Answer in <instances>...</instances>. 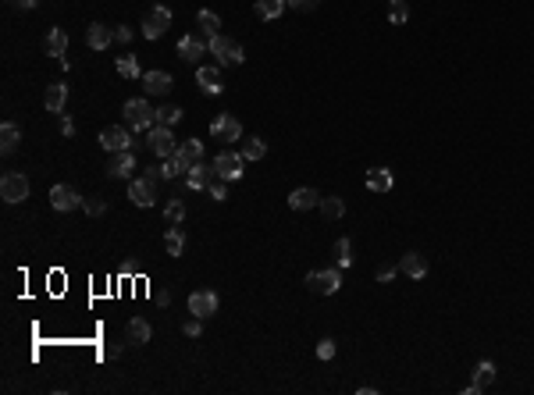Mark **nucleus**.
Here are the masks:
<instances>
[{"label": "nucleus", "instance_id": "nucleus-1", "mask_svg": "<svg viewBox=\"0 0 534 395\" xmlns=\"http://www.w3.org/2000/svg\"><path fill=\"white\" fill-rule=\"evenodd\" d=\"M121 114H125L129 129H136V132H150V129L157 125V111H153L146 100H125Z\"/></svg>", "mask_w": 534, "mask_h": 395}, {"label": "nucleus", "instance_id": "nucleus-2", "mask_svg": "<svg viewBox=\"0 0 534 395\" xmlns=\"http://www.w3.org/2000/svg\"><path fill=\"white\" fill-rule=\"evenodd\" d=\"M207 47H210V54L217 58V68H235V65H242V47L235 43V40H228V36H210L207 40Z\"/></svg>", "mask_w": 534, "mask_h": 395}, {"label": "nucleus", "instance_id": "nucleus-3", "mask_svg": "<svg viewBox=\"0 0 534 395\" xmlns=\"http://www.w3.org/2000/svg\"><path fill=\"white\" fill-rule=\"evenodd\" d=\"M210 168H214V178L239 182V178H242V168H246V157H242V153H231V150H221Z\"/></svg>", "mask_w": 534, "mask_h": 395}, {"label": "nucleus", "instance_id": "nucleus-4", "mask_svg": "<svg viewBox=\"0 0 534 395\" xmlns=\"http://www.w3.org/2000/svg\"><path fill=\"white\" fill-rule=\"evenodd\" d=\"M307 288H310L314 296H335V292L342 288V274H339V267L310 271V274H307Z\"/></svg>", "mask_w": 534, "mask_h": 395}, {"label": "nucleus", "instance_id": "nucleus-5", "mask_svg": "<svg viewBox=\"0 0 534 395\" xmlns=\"http://www.w3.org/2000/svg\"><path fill=\"white\" fill-rule=\"evenodd\" d=\"M0 200L4 203H22L29 200V178L22 171H8L4 178H0Z\"/></svg>", "mask_w": 534, "mask_h": 395}, {"label": "nucleus", "instance_id": "nucleus-6", "mask_svg": "<svg viewBox=\"0 0 534 395\" xmlns=\"http://www.w3.org/2000/svg\"><path fill=\"white\" fill-rule=\"evenodd\" d=\"M168 29H171V11H168L164 4H157V8H150V11L143 15V36H146V40H160Z\"/></svg>", "mask_w": 534, "mask_h": 395}, {"label": "nucleus", "instance_id": "nucleus-7", "mask_svg": "<svg viewBox=\"0 0 534 395\" xmlns=\"http://www.w3.org/2000/svg\"><path fill=\"white\" fill-rule=\"evenodd\" d=\"M129 200L136 203V207H153L157 203V178H150V175H139V178H132L129 182Z\"/></svg>", "mask_w": 534, "mask_h": 395}, {"label": "nucleus", "instance_id": "nucleus-8", "mask_svg": "<svg viewBox=\"0 0 534 395\" xmlns=\"http://www.w3.org/2000/svg\"><path fill=\"white\" fill-rule=\"evenodd\" d=\"M146 146H150V153H157L160 161L171 157V153L178 150V143H175V136H171L168 125H153V129L146 132Z\"/></svg>", "mask_w": 534, "mask_h": 395}, {"label": "nucleus", "instance_id": "nucleus-9", "mask_svg": "<svg viewBox=\"0 0 534 395\" xmlns=\"http://www.w3.org/2000/svg\"><path fill=\"white\" fill-rule=\"evenodd\" d=\"M100 146H104L107 153L132 150V132H129V129H121V125H107V129L100 132Z\"/></svg>", "mask_w": 534, "mask_h": 395}, {"label": "nucleus", "instance_id": "nucleus-10", "mask_svg": "<svg viewBox=\"0 0 534 395\" xmlns=\"http://www.w3.org/2000/svg\"><path fill=\"white\" fill-rule=\"evenodd\" d=\"M217 306H221V299H217V292H210V288H200V292H192L189 296V313L192 317H214L217 313Z\"/></svg>", "mask_w": 534, "mask_h": 395}, {"label": "nucleus", "instance_id": "nucleus-11", "mask_svg": "<svg viewBox=\"0 0 534 395\" xmlns=\"http://www.w3.org/2000/svg\"><path fill=\"white\" fill-rule=\"evenodd\" d=\"M210 136L221 139V143H235V139L242 136V125H239L235 114H217V118L210 121Z\"/></svg>", "mask_w": 534, "mask_h": 395}, {"label": "nucleus", "instance_id": "nucleus-12", "mask_svg": "<svg viewBox=\"0 0 534 395\" xmlns=\"http://www.w3.org/2000/svg\"><path fill=\"white\" fill-rule=\"evenodd\" d=\"M107 175L111 178H136V153L132 150L107 153Z\"/></svg>", "mask_w": 534, "mask_h": 395}, {"label": "nucleus", "instance_id": "nucleus-13", "mask_svg": "<svg viewBox=\"0 0 534 395\" xmlns=\"http://www.w3.org/2000/svg\"><path fill=\"white\" fill-rule=\"evenodd\" d=\"M207 50H210V47H207V36H182V40H178V58L189 61V65H196Z\"/></svg>", "mask_w": 534, "mask_h": 395}, {"label": "nucleus", "instance_id": "nucleus-14", "mask_svg": "<svg viewBox=\"0 0 534 395\" xmlns=\"http://www.w3.org/2000/svg\"><path fill=\"white\" fill-rule=\"evenodd\" d=\"M196 86H200L203 93H210V97H217V93L224 90V75H221V68H210V65H203V68H196Z\"/></svg>", "mask_w": 534, "mask_h": 395}, {"label": "nucleus", "instance_id": "nucleus-15", "mask_svg": "<svg viewBox=\"0 0 534 395\" xmlns=\"http://www.w3.org/2000/svg\"><path fill=\"white\" fill-rule=\"evenodd\" d=\"M171 86H175V79H171L168 72H160V68H153V72H143V90H146V93H153V97H164V93H171Z\"/></svg>", "mask_w": 534, "mask_h": 395}, {"label": "nucleus", "instance_id": "nucleus-16", "mask_svg": "<svg viewBox=\"0 0 534 395\" xmlns=\"http://www.w3.org/2000/svg\"><path fill=\"white\" fill-rule=\"evenodd\" d=\"M82 200H79V193L72 189V185H54L50 189V207L54 210H61V214H68V210H75Z\"/></svg>", "mask_w": 534, "mask_h": 395}, {"label": "nucleus", "instance_id": "nucleus-17", "mask_svg": "<svg viewBox=\"0 0 534 395\" xmlns=\"http://www.w3.org/2000/svg\"><path fill=\"white\" fill-rule=\"evenodd\" d=\"M399 271H403L406 278L420 281V278H427V256H424V253H417V249H410V253H403V264H399Z\"/></svg>", "mask_w": 534, "mask_h": 395}, {"label": "nucleus", "instance_id": "nucleus-18", "mask_svg": "<svg viewBox=\"0 0 534 395\" xmlns=\"http://www.w3.org/2000/svg\"><path fill=\"white\" fill-rule=\"evenodd\" d=\"M214 182V168H207L203 161H196L189 171H185V185L192 189V193H200V189H207Z\"/></svg>", "mask_w": 534, "mask_h": 395}, {"label": "nucleus", "instance_id": "nucleus-19", "mask_svg": "<svg viewBox=\"0 0 534 395\" xmlns=\"http://www.w3.org/2000/svg\"><path fill=\"white\" fill-rule=\"evenodd\" d=\"M364 182H367V189H371V193H392L396 175H392L388 168H371V171L364 175Z\"/></svg>", "mask_w": 534, "mask_h": 395}, {"label": "nucleus", "instance_id": "nucleus-20", "mask_svg": "<svg viewBox=\"0 0 534 395\" xmlns=\"http://www.w3.org/2000/svg\"><path fill=\"white\" fill-rule=\"evenodd\" d=\"M289 207H293V210H314V207H321V193L310 189V185L293 189V193H289Z\"/></svg>", "mask_w": 534, "mask_h": 395}, {"label": "nucleus", "instance_id": "nucleus-21", "mask_svg": "<svg viewBox=\"0 0 534 395\" xmlns=\"http://www.w3.org/2000/svg\"><path fill=\"white\" fill-rule=\"evenodd\" d=\"M86 43H89L93 50H107V47L114 43V29H107L104 22H93V26L86 29Z\"/></svg>", "mask_w": 534, "mask_h": 395}, {"label": "nucleus", "instance_id": "nucleus-22", "mask_svg": "<svg viewBox=\"0 0 534 395\" xmlns=\"http://www.w3.org/2000/svg\"><path fill=\"white\" fill-rule=\"evenodd\" d=\"M43 104H47V111H50V114H61V111H65V104H68V86H65V82H50V86H47Z\"/></svg>", "mask_w": 534, "mask_h": 395}, {"label": "nucleus", "instance_id": "nucleus-23", "mask_svg": "<svg viewBox=\"0 0 534 395\" xmlns=\"http://www.w3.org/2000/svg\"><path fill=\"white\" fill-rule=\"evenodd\" d=\"M285 0H256L253 4V11H256V18H263V22H278L282 15H285Z\"/></svg>", "mask_w": 534, "mask_h": 395}, {"label": "nucleus", "instance_id": "nucleus-24", "mask_svg": "<svg viewBox=\"0 0 534 395\" xmlns=\"http://www.w3.org/2000/svg\"><path fill=\"white\" fill-rule=\"evenodd\" d=\"M150 335H153V328H150V320H143V317H132L129 328H125V338H129L132 345H146Z\"/></svg>", "mask_w": 534, "mask_h": 395}, {"label": "nucleus", "instance_id": "nucleus-25", "mask_svg": "<svg viewBox=\"0 0 534 395\" xmlns=\"http://www.w3.org/2000/svg\"><path fill=\"white\" fill-rule=\"evenodd\" d=\"M18 143H22V129H18L15 121H4V125H0V150H4V153H15Z\"/></svg>", "mask_w": 534, "mask_h": 395}, {"label": "nucleus", "instance_id": "nucleus-26", "mask_svg": "<svg viewBox=\"0 0 534 395\" xmlns=\"http://www.w3.org/2000/svg\"><path fill=\"white\" fill-rule=\"evenodd\" d=\"M114 72H118L121 79H143V68H139V58H136V54L118 58V61H114Z\"/></svg>", "mask_w": 534, "mask_h": 395}, {"label": "nucleus", "instance_id": "nucleus-27", "mask_svg": "<svg viewBox=\"0 0 534 395\" xmlns=\"http://www.w3.org/2000/svg\"><path fill=\"white\" fill-rule=\"evenodd\" d=\"M164 249H168V256H182V253H185V235H182L178 224H171V228L164 232Z\"/></svg>", "mask_w": 534, "mask_h": 395}, {"label": "nucleus", "instance_id": "nucleus-28", "mask_svg": "<svg viewBox=\"0 0 534 395\" xmlns=\"http://www.w3.org/2000/svg\"><path fill=\"white\" fill-rule=\"evenodd\" d=\"M196 26H200V33L210 40V36H221V15H214V11H200L196 15Z\"/></svg>", "mask_w": 534, "mask_h": 395}, {"label": "nucleus", "instance_id": "nucleus-29", "mask_svg": "<svg viewBox=\"0 0 534 395\" xmlns=\"http://www.w3.org/2000/svg\"><path fill=\"white\" fill-rule=\"evenodd\" d=\"M328 221H339L342 214H346V200L342 196H321V207H317Z\"/></svg>", "mask_w": 534, "mask_h": 395}, {"label": "nucleus", "instance_id": "nucleus-30", "mask_svg": "<svg viewBox=\"0 0 534 395\" xmlns=\"http://www.w3.org/2000/svg\"><path fill=\"white\" fill-rule=\"evenodd\" d=\"M491 381H495V363H491V359H481V363H477V370H474V388H477V391H484Z\"/></svg>", "mask_w": 534, "mask_h": 395}, {"label": "nucleus", "instance_id": "nucleus-31", "mask_svg": "<svg viewBox=\"0 0 534 395\" xmlns=\"http://www.w3.org/2000/svg\"><path fill=\"white\" fill-rule=\"evenodd\" d=\"M47 50H50L54 58H65V50H68V33H65V29H50V33H47Z\"/></svg>", "mask_w": 534, "mask_h": 395}, {"label": "nucleus", "instance_id": "nucleus-32", "mask_svg": "<svg viewBox=\"0 0 534 395\" xmlns=\"http://www.w3.org/2000/svg\"><path fill=\"white\" fill-rule=\"evenodd\" d=\"M239 153H242L246 161H263V157H267V143L253 136L249 143H242V150H239Z\"/></svg>", "mask_w": 534, "mask_h": 395}, {"label": "nucleus", "instance_id": "nucleus-33", "mask_svg": "<svg viewBox=\"0 0 534 395\" xmlns=\"http://www.w3.org/2000/svg\"><path fill=\"white\" fill-rule=\"evenodd\" d=\"M178 121H182V107H178V104H164V107L157 111V125H168V129H171V125H178Z\"/></svg>", "mask_w": 534, "mask_h": 395}, {"label": "nucleus", "instance_id": "nucleus-34", "mask_svg": "<svg viewBox=\"0 0 534 395\" xmlns=\"http://www.w3.org/2000/svg\"><path fill=\"white\" fill-rule=\"evenodd\" d=\"M178 153H182L189 164H196V161H203V143H200V139H185V143H178Z\"/></svg>", "mask_w": 534, "mask_h": 395}, {"label": "nucleus", "instance_id": "nucleus-35", "mask_svg": "<svg viewBox=\"0 0 534 395\" xmlns=\"http://www.w3.org/2000/svg\"><path fill=\"white\" fill-rule=\"evenodd\" d=\"M332 253H335V264H339V267H349V264H353V242H349V239H335V249H332Z\"/></svg>", "mask_w": 534, "mask_h": 395}, {"label": "nucleus", "instance_id": "nucleus-36", "mask_svg": "<svg viewBox=\"0 0 534 395\" xmlns=\"http://www.w3.org/2000/svg\"><path fill=\"white\" fill-rule=\"evenodd\" d=\"M406 18H410V4H406V0H388V22L403 26Z\"/></svg>", "mask_w": 534, "mask_h": 395}, {"label": "nucleus", "instance_id": "nucleus-37", "mask_svg": "<svg viewBox=\"0 0 534 395\" xmlns=\"http://www.w3.org/2000/svg\"><path fill=\"white\" fill-rule=\"evenodd\" d=\"M164 217H168V224H182L185 203H182V200H168V203H164Z\"/></svg>", "mask_w": 534, "mask_h": 395}, {"label": "nucleus", "instance_id": "nucleus-38", "mask_svg": "<svg viewBox=\"0 0 534 395\" xmlns=\"http://www.w3.org/2000/svg\"><path fill=\"white\" fill-rule=\"evenodd\" d=\"M207 193H210L217 203H224V200H228V182H224V178H214V182L207 185Z\"/></svg>", "mask_w": 534, "mask_h": 395}, {"label": "nucleus", "instance_id": "nucleus-39", "mask_svg": "<svg viewBox=\"0 0 534 395\" xmlns=\"http://www.w3.org/2000/svg\"><path fill=\"white\" fill-rule=\"evenodd\" d=\"M82 207H86V214H93V217H100V214L107 210V203H104L100 196H89V200H82Z\"/></svg>", "mask_w": 534, "mask_h": 395}, {"label": "nucleus", "instance_id": "nucleus-40", "mask_svg": "<svg viewBox=\"0 0 534 395\" xmlns=\"http://www.w3.org/2000/svg\"><path fill=\"white\" fill-rule=\"evenodd\" d=\"M182 331H185L189 338H200V335H203V317H189V320L182 324Z\"/></svg>", "mask_w": 534, "mask_h": 395}, {"label": "nucleus", "instance_id": "nucleus-41", "mask_svg": "<svg viewBox=\"0 0 534 395\" xmlns=\"http://www.w3.org/2000/svg\"><path fill=\"white\" fill-rule=\"evenodd\" d=\"M317 356L321 359H335V338H321L317 342Z\"/></svg>", "mask_w": 534, "mask_h": 395}, {"label": "nucleus", "instance_id": "nucleus-42", "mask_svg": "<svg viewBox=\"0 0 534 395\" xmlns=\"http://www.w3.org/2000/svg\"><path fill=\"white\" fill-rule=\"evenodd\" d=\"M285 4H289L293 11H314V8L321 4V0H285Z\"/></svg>", "mask_w": 534, "mask_h": 395}, {"label": "nucleus", "instance_id": "nucleus-43", "mask_svg": "<svg viewBox=\"0 0 534 395\" xmlns=\"http://www.w3.org/2000/svg\"><path fill=\"white\" fill-rule=\"evenodd\" d=\"M132 40V29L129 26H114V43H129Z\"/></svg>", "mask_w": 534, "mask_h": 395}, {"label": "nucleus", "instance_id": "nucleus-44", "mask_svg": "<svg viewBox=\"0 0 534 395\" xmlns=\"http://www.w3.org/2000/svg\"><path fill=\"white\" fill-rule=\"evenodd\" d=\"M61 136H75V125H72L68 114H61Z\"/></svg>", "mask_w": 534, "mask_h": 395}, {"label": "nucleus", "instance_id": "nucleus-45", "mask_svg": "<svg viewBox=\"0 0 534 395\" xmlns=\"http://www.w3.org/2000/svg\"><path fill=\"white\" fill-rule=\"evenodd\" d=\"M392 278H396V267H381L378 271V281H392Z\"/></svg>", "mask_w": 534, "mask_h": 395}, {"label": "nucleus", "instance_id": "nucleus-46", "mask_svg": "<svg viewBox=\"0 0 534 395\" xmlns=\"http://www.w3.org/2000/svg\"><path fill=\"white\" fill-rule=\"evenodd\" d=\"M15 4H18V8H22V11H33V8H36V4H40V0H15Z\"/></svg>", "mask_w": 534, "mask_h": 395}]
</instances>
